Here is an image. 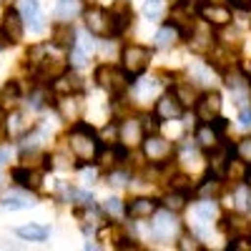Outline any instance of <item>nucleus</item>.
<instances>
[{
    "instance_id": "42",
    "label": "nucleus",
    "mask_w": 251,
    "mask_h": 251,
    "mask_svg": "<svg viewBox=\"0 0 251 251\" xmlns=\"http://www.w3.org/2000/svg\"><path fill=\"white\" fill-rule=\"evenodd\" d=\"M226 5H231V8H236V10H244V13L251 10V3H249V0H226Z\"/></svg>"
},
{
    "instance_id": "23",
    "label": "nucleus",
    "mask_w": 251,
    "mask_h": 251,
    "mask_svg": "<svg viewBox=\"0 0 251 251\" xmlns=\"http://www.w3.org/2000/svg\"><path fill=\"white\" fill-rule=\"evenodd\" d=\"M171 93L181 100L183 108H191L194 103H196V98H199V93H196V88H194L191 80H176L174 86H171Z\"/></svg>"
},
{
    "instance_id": "7",
    "label": "nucleus",
    "mask_w": 251,
    "mask_h": 251,
    "mask_svg": "<svg viewBox=\"0 0 251 251\" xmlns=\"http://www.w3.org/2000/svg\"><path fill=\"white\" fill-rule=\"evenodd\" d=\"M221 106H224V100H221V93L219 91H206L196 98L194 103V113L201 123H211L216 116H221Z\"/></svg>"
},
{
    "instance_id": "5",
    "label": "nucleus",
    "mask_w": 251,
    "mask_h": 251,
    "mask_svg": "<svg viewBox=\"0 0 251 251\" xmlns=\"http://www.w3.org/2000/svg\"><path fill=\"white\" fill-rule=\"evenodd\" d=\"M199 18L206 20V23L216 30V28H224V25H231L234 13L228 5L211 3V0H199Z\"/></svg>"
},
{
    "instance_id": "26",
    "label": "nucleus",
    "mask_w": 251,
    "mask_h": 251,
    "mask_svg": "<svg viewBox=\"0 0 251 251\" xmlns=\"http://www.w3.org/2000/svg\"><path fill=\"white\" fill-rule=\"evenodd\" d=\"M10 176L18 186H23V188H38L40 186V171H33L30 166H18V169H13Z\"/></svg>"
},
{
    "instance_id": "19",
    "label": "nucleus",
    "mask_w": 251,
    "mask_h": 251,
    "mask_svg": "<svg viewBox=\"0 0 251 251\" xmlns=\"http://www.w3.org/2000/svg\"><path fill=\"white\" fill-rule=\"evenodd\" d=\"M20 15H23L25 25H28L33 33H40V30H43V13H40V3H38V0H23Z\"/></svg>"
},
{
    "instance_id": "40",
    "label": "nucleus",
    "mask_w": 251,
    "mask_h": 251,
    "mask_svg": "<svg viewBox=\"0 0 251 251\" xmlns=\"http://www.w3.org/2000/svg\"><path fill=\"white\" fill-rule=\"evenodd\" d=\"M211 126H214V131H216V133H219L221 138H224V133L228 131V121H226L224 116H216V118L211 121Z\"/></svg>"
},
{
    "instance_id": "4",
    "label": "nucleus",
    "mask_w": 251,
    "mask_h": 251,
    "mask_svg": "<svg viewBox=\"0 0 251 251\" xmlns=\"http://www.w3.org/2000/svg\"><path fill=\"white\" fill-rule=\"evenodd\" d=\"M141 149H143V156L149 163L153 166H163L166 161H171L174 156V143L169 138H163L158 133H149L143 141H141Z\"/></svg>"
},
{
    "instance_id": "16",
    "label": "nucleus",
    "mask_w": 251,
    "mask_h": 251,
    "mask_svg": "<svg viewBox=\"0 0 251 251\" xmlns=\"http://www.w3.org/2000/svg\"><path fill=\"white\" fill-rule=\"evenodd\" d=\"M50 91L55 96H75L83 91V80L75 73H63L55 80H50Z\"/></svg>"
},
{
    "instance_id": "13",
    "label": "nucleus",
    "mask_w": 251,
    "mask_h": 251,
    "mask_svg": "<svg viewBox=\"0 0 251 251\" xmlns=\"http://www.w3.org/2000/svg\"><path fill=\"white\" fill-rule=\"evenodd\" d=\"M183 106H181V100L174 96V93H163L158 100H156V106H153V113L156 118L163 123V121H178L183 116Z\"/></svg>"
},
{
    "instance_id": "18",
    "label": "nucleus",
    "mask_w": 251,
    "mask_h": 251,
    "mask_svg": "<svg viewBox=\"0 0 251 251\" xmlns=\"http://www.w3.org/2000/svg\"><path fill=\"white\" fill-rule=\"evenodd\" d=\"M66 68H68V60L63 58V55H46L43 60L38 63V73L43 75V78H50V80H55L58 75H63L66 73Z\"/></svg>"
},
{
    "instance_id": "38",
    "label": "nucleus",
    "mask_w": 251,
    "mask_h": 251,
    "mask_svg": "<svg viewBox=\"0 0 251 251\" xmlns=\"http://www.w3.org/2000/svg\"><path fill=\"white\" fill-rule=\"evenodd\" d=\"M128 178H131V174H128V171H116V169H113V171L108 174V181H111V183H116V186H123Z\"/></svg>"
},
{
    "instance_id": "36",
    "label": "nucleus",
    "mask_w": 251,
    "mask_h": 251,
    "mask_svg": "<svg viewBox=\"0 0 251 251\" xmlns=\"http://www.w3.org/2000/svg\"><path fill=\"white\" fill-rule=\"evenodd\" d=\"M236 156L244 158V161L251 166V138H241V141H236Z\"/></svg>"
},
{
    "instance_id": "12",
    "label": "nucleus",
    "mask_w": 251,
    "mask_h": 251,
    "mask_svg": "<svg viewBox=\"0 0 251 251\" xmlns=\"http://www.w3.org/2000/svg\"><path fill=\"white\" fill-rule=\"evenodd\" d=\"M108 15H111V35H113V38L123 35L126 30L131 28V23H133V8L126 3V0L116 3V5L108 10Z\"/></svg>"
},
{
    "instance_id": "22",
    "label": "nucleus",
    "mask_w": 251,
    "mask_h": 251,
    "mask_svg": "<svg viewBox=\"0 0 251 251\" xmlns=\"http://www.w3.org/2000/svg\"><path fill=\"white\" fill-rule=\"evenodd\" d=\"M75 40H78V35H75V30H73V25L68 23V20H60V23L53 28V43L58 48L71 50L75 46Z\"/></svg>"
},
{
    "instance_id": "15",
    "label": "nucleus",
    "mask_w": 251,
    "mask_h": 251,
    "mask_svg": "<svg viewBox=\"0 0 251 251\" xmlns=\"http://www.w3.org/2000/svg\"><path fill=\"white\" fill-rule=\"evenodd\" d=\"M246 174H249V163L244 158H239L236 153L228 156V161L224 163V169H221V178L224 181H231V183H244L246 181Z\"/></svg>"
},
{
    "instance_id": "11",
    "label": "nucleus",
    "mask_w": 251,
    "mask_h": 251,
    "mask_svg": "<svg viewBox=\"0 0 251 251\" xmlns=\"http://www.w3.org/2000/svg\"><path fill=\"white\" fill-rule=\"evenodd\" d=\"M146 138V131H143V118H123L118 123V141L126 143L128 149H133V146H138L141 141Z\"/></svg>"
},
{
    "instance_id": "27",
    "label": "nucleus",
    "mask_w": 251,
    "mask_h": 251,
    "mask_svg": "<svg viewBox=\"0 0 251 251\" xmlns=\"http://www.w3.org/2000/svg\"><path fill=\"white\" fill-rule=\"evenodd\" d=\"M30 131V121H25V116L15 111L8 116V138H23Z\"/></svg>"
},
{
    "instance_id": "30",
    "label": "nucleus",
    "mask_w": 251,
    "mask_h": 251,
    "mask_svg": "<svg viewBox=\"0 0 251 251\" xmlns=\"http://www.w3.org/2000/svg\"><path fill=\"white\" fill-rule=\"evenodd\" d=\"M169 10V0H146L143 3V15L149 20H161Z\"/></svg>"
},
{
    "instance_id": "20",
    "label": "nucleus",
    "mask_w": 251,
    "mask_h": 251,
    "mask_svg": "<svg viewBox=\"0 0 251 251\" xmlns=\"http://www.w3.org/2000/svg\"><path fill=\"white\" fill-rule=\"evenodd\" d=\"M194 141H196L199 149L211 151V149H216V146H219L221 136L214 131V126H211V123H199V126H196V131H194Z\"/></svg>"
},
{
    "instance_id": "6",
    "label": "nucleus",
    "mask_w": 251,
    "mask_h": 251,
    "mask_svg": "<svg viewBox=\"0 0 251 251\" xmlns=\"http://www.w3.org/2000/svg\"><path fill=\"white\" fill-rule=\"evenodd\" d=\"M151 236L156 241H171L178 231V219L174 211H169V208H163V211H156L151 216Z\"/></svg>"
},
{
    "instance_id": "14",
    "label": "nucleus",
    "mask_w": 251,
    "mask_h": 251,
    "mask_svg": "<svg viewBox=\"0 0 251 251\" xmlns=\"http://www.w3.org/2000/svg\"><path fill=\"white\" fill-rule=\"evenodd\" d=\"M23 25H25V20L18 10L8 8L3 13V25H0V30H3V35L10 40V43H20V40H23Z\"/></svg>"
},
{
    "instance_id": "44",
    "label": "nucleus",
    "mask_w": 251,
    "mask_h": 251,
    "mask_svg": "<svg viewBox=\"0 0 251 251\" xmlns=\"http://www.w3.org/2000/svg\"><path fill=\"white\" fill-rule=\"evenodd\" d=\"M8 43H10V40H8V38L3 35V30H0V50H3V48H5Z\"/></svg>"
},
{
    "instance_id": "25",
    "label": "nucleus",
    "mask_w": 251,
    "mask_h": 251,
    "mask_svg": "<svg viewBox=\"0 0 251 251\" xmlns=\"http://www.w3.org/2000/svg\"><path fill=\"white\" fill-rule=\"evenodd\" d=\"M194 214H196V221L199 224H211L216 221L219 216V206H216V199H201L194 203Z\"/></svg>"
},
{
    "instance_id": "41",
    "label": "nucleus",
    "mask_w": 251,
    "mask_h": 251,
    "mask_svg": "<svg viewBox=\"0 0 251 251\" xmlns=\"http://www.w3.org/2000/svg\"><path fill=\"white\" fill-rule=\"evenodd\" d=\"M8 138V113L0 108V143Z\"/></svg>"
},
{
    "instance_id": "31",
    "label": "nucleus",
    "mask_w": 251,
    "mask_h": 251,
    "mask_svg": "<svg viewBox=\"0 0 251 251\" xmlns=\"http://www.w3.org/2000/svg\"><path fill=\"white\" fill-rule=\"evenodd\" d=\"M83 10H80V3L78 0H58V5H55V15L60 18V20H71V18H75V15H80Z\"/></svg>"
},
{
    "instance_id": "1",
    "label": "nucleus",
    "mask_w": 251,
    "mask_h": 251,
    "mask_svg": "<svg viewBox=\"0 0 251 251\" xmlns=\"http://www.w3.org/2000/svg\"><path fill=\"white\" fill-rule=\"evenodd\" d=\"M68 149L78 158V166H86V163H96L106 146H103V138L91 123L75 121L73 128L68 131Z\"/></svg>"
},
{
    "instance_id": "39",
    "label": "nucleus",
    "mask_w": 251,
    "mask_h": 251,
    "mask_svg": "<svg viewBox=\"0 0 251 251\" xmlns=\"http://www.w3.org/2000/svg\"><path fill=\"white\" fill-rule=\"evenodd\" d=\"M239 126H241L244 131L251 128V106H244V108H241V113H239Z\"/></svg>"
},
{
    "instance_id": "3",
    "label": "nucleus",
    "mask_w": 251,
    "mask_h": 251,
    "mask_svg": "<svg viewBox=\"0 0 251 251\" xmlns=\"http://www.w3.org/2000/svg\"><path fill=\"white\" fill-rule=\"evenodd\" d=\"M151 58H153L151 48H146L141 43H128V46H123V50H121V66L131 78H136V75L149 71Z\"/></svg>"
},
{
    "instance_id": "35",
    "label": "nucleus",
    "mask_w": 251,
    "mask_h": 251,
    "mask_svg": "<svg viewBox=\"0 0 251 251\" xmlns=\"http://www.w3.org/2000/svg\"><path fill=\"white\" fill-rule=\"evenodd\" d=\"M3 203V208H10V211H20V208H30L35 201H25V199H18V196H8L0 201Z\"/></svg>"
},
{
    "instance_id": "32",
    "label": "nucleus",
    "mask_w": 251,
    "mask_h": 251,
    "mask_svg": "<svg viewBox=\"0 0 251 251\" xmlns=\"http://www.w3.org/2000/svg\"><path fill=\"white\" fill-rule=\"evenodd\" d=\"M234 199H236V206L241 208V211H251V186L246 181L244 183H236Z\"/></svg>"
},
{
    "instance_id": "45",
    "label": "nucleus",
    "mask_w": 251,
    "mask_h": 251,
    "mask_svg": "<svg viewBox=\"0 0 251 251\" xmlns=\"http://www.w3.org/2000/svg\"><path fill=\"white\" fill-rule=\"evenodd\" d=\"M246 183L251 186V166H249V174H246Z\"/></svg>"
},
{
    "instance_id": "8",
    "label": "nucleus",
    "mask_w": 251,
    "mask_h": 251,
    "mask_svg": "<svg viewBox=\"0 0 251 251\" xmlns=\"http://www.w3.org/2000/svg\"><path fill=\"white\" fill-rule=\"evenodd\" d=\"M188 48H191L194 53H208L214 48V28L206 23V20H199V23H194V28L188 30V35L183 38Z\"/></svg>"
},
{
    "instance_id": "2",
    "label": "nucleus",
    "mask_w": 251,
    "mask_h": 251,
    "mask_svg": "<svg viewBox=\"0 0 251 251\" xmlns=\"http://www.w3.org/2000/svg\"><path fill=\"white\" fill-rule=\"evenodd\" d=\"M93 78H96L98 86L103 91H108L113 98H121L133 83V78L123 71V66H111V63H100L93 73Z\"/></svg>"
},
{
    "instance_id": "29",
    "label": "nucleus",
    "mask_w": 251,
    "mask_h": 251,
    "mask_svg": "<svg viewBox=\"0 0 251 251\" xmlns=\"http://www.w3.org/2000/svg\"><path fill=\"white\" fill-rule=\"evenodd\" d=\"M15 234H18L20 239H25V241H46L50 231H48L46 226H38V224H28V226H20Z\"/></svg>"
},
{
    "instance_id": "21",
    "label": "nucleus",
    "mask_w": 251,
    "mask_h": 251,
    "mask_svg": "<svg viewBox=\"0 0 251 251\" xmlns=\"http://www.w3.org/2000/svg\"><path fill=\"white\" fill-rule=\"evenodd\" d=\"M55 108H58V113H60L63 121H73V123L80 118V111H83L80 100H78L75 96H58Z\"/></svg>"
},
{
    "instance_id": "46",
    "label": "nucleus",
    "mask_w": 251,
    "mask_h": 251,
    "mask_svg": "<svg viewBox=\"0 0 251 251\" xmlns=\"http://www.w3.org/2000/svg\"><path fill=\"white\" fill-rule=\"evenodd\" d=\"M0 3H3V5H10V3H13V0H0Z\"/></svg>"
},
{
    "instance_id": "9",
    "label": "nucleus",
    "mask_w": 251,
    "mask_h": 251,
    "mask_svg": "<svg viewBox=\"0 0 251 251\" xmlns=\"http://www.w3.org/2000/svg\"><path fill=\"white\" fill-rule=\"evenodd\" d=\"M158 208H161V201L158 199L133 196L128 203H126V219H131V221H146V219H151Z\"/></svg>"
},
{
    "instance_id": "17",
    "label": "nucleus",
    "mask_w": 251,
    "mask_h": 251,
    "mask_svg": "<svg viewBox=\"0 0 251 251\" xmlns=\"http://www.w3.org/2000/svg\"><path fill=\"white\" fill-rule=\"evenodd\" d=\"M219 226H221L224 234H228V239L241 236V234H251V221L246 216H236V214H224Z\"/></svg>"
},
{
    "instance_id": "10",
    "label": "nucleus",
    "mask_w": 251,
    "mask_h": 251,
    "mask_svg": "<svg viewBox=\"0 0 251 251\" xmlns=\"http://www.w3.org/2000/svg\"><path fill=\"white\" fill-rule=\"evenodd\" d=\"M83 18H86V28L91 35H98V38H111V15L106 8H88L83 10Z\"/></svg>"
},
{
    "instance_id": "37",
    "label": "nucleus",
    "mask_w": 251,
    "mask_h": 251,
    "mask_svg": "<svg viewBox=\"0 0 251 251\" xmlns=\"http://www.w3.org/2000/svg\"><path fill=\"white\" fill-rule=\"evenodd\" d=\"M176 249H181V251H186V249H194V251H201L203 246L194 239V236H181L178 241H176Z\"/></svg>"
},
{
    "instance_id": "24",
    "label": "nucleus",
    "mask_w": 251,
    "mask_h": 251,
    "mask_svg": "<svg viewBox=\"0 0 251 251\" xmlns=\"http://www.w3.org/2000/svg\"><path fill=\"white\" fill-rule=\"evenodd\" d=\"M156 48H161V50H171L178 40H181V30L174 25V23H166L158 33H156Z\"/></svg>"
},
{
    "instance_id": "43",
    "label": "nucleus",
    "mask_w": 251,
    "mask_h": 251,
    "mask_svg": "<svg viewBox=\"0 0 251 251\" xmlns=\"http://www.w3.org/2000/svg\"><path fill=\"white\" fill-rule=\"evenodd\" d=\"M8 158H10V151L8 149H0V163H5Z\"/></svg>"
},
{
    "instance_id": "34",
    "label": "nucleus",
    "mask_w": 251,
    "mask_h": 251,
    "mask_svg": "<svg viewBox=\"0 0 251 251\" xmlns=\"http://www.w3.org/2000/svg\"><path fill=\"white\" fill-rule=\"evenodd\" d=\"M228 251H251V234H241V236H231L226 244Z\"/></svg>"
},
{
    "instance_id": "33",
    "label": "nucleus",
    "mask_w": 251,
    "mask_h": 251,
    "mask_svg": "<svg viewBox=\"0 0 251 251\" xmlns=\"http://www.w3.org/2000/svg\"><path fill=\"white\" fill-rule=\"evenodd\" d=\"M103 211H106V214L111 216V221H118V219H123V216H126V206L121 203V199L111 196L106 203H103Z\"/></svg>"
},
{
    "instance_id": "28",
    "label": "nucleus",
    "mask_w": 251,
    "mask_h": 251,
    "mask_svg": "<svg viewBox=\"0 0 251 251\" xmlns=\"http://www.w3.org/2000/svg\"><path fill=\"white\" fill-rule=\"evenodd\" d=\"M188 196H191V194L171 188V191L166 194V199L161 201V206H163V208H169V211H174V214H178V211H183V208L188 206Z\"/></svg>"
}]
</instances>
